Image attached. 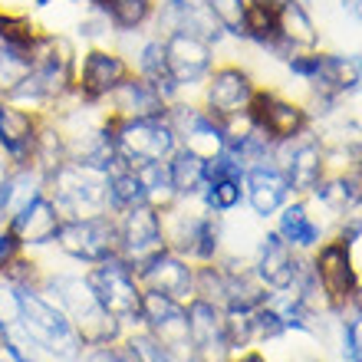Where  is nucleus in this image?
Masks as SVG:
<instances>
[{"label":"nucleus","mask_w":362,"mask_h":362,"mask_svg":"<svg viewBox=\"0 0 362 362\" xmlns=\"http://www.w3.org/2000/svg\"><path fill=\"white\" fill-rule=\"evenodd\" d=\"M20 300H23V333L30 336V343L37 346L40 353L53 356L57 362H79L83 359V336L79 329L73 326L63 306L53 303L40 286H23L20 290Z\"/></svg>","instance_id":"2"},{"label":"nucleus","mask_w":362,"mask_h":362,"mask_svg":"<svg viewBox=\"0 0 362 362\" xmlns=\"http://www.w3.org/2000/svg\"><path fill=\"white\" fill-rule=\"evenodd\" d=\"M290 181H286L284 168L267 158V162L250 165L244 172V201H247L257 218H274L276 211L290 201Z\"/></svg>","instance_id":"19"},{"label":"nucleus","mask_w":362,"mask_h":362,"mask_svg":"<svg viewBox=\"0 0 362 362\" xmlns=\"http://www.w3.org/2000/svg\"><path fill=\"white\" fill-rule=\"evenodd\" d=\"M349 7H353V20L362 27V0H349Z\"/></svg>","instance_id":"41"},{"label":"nucleus","mask_w":362,"mask_h":362,"mask_svg":"<svg viewBox=\"0 0 362 362\" xmlns=\"http://www.w3.org/2000/svg\"><path fill=\"white\" fill-rule=\"evenodd\" d=\"M198 198L214 214H228V211L240 208V201H244V178H211Z\"/></svg>","instance_id":"31"},{"label":"nucleus","mask_w":362,"mask_h":362,"mask_svg":"<svg viewBox=\"0 0 362 362\" xmlns=\"http://www.w3.org/2000/svg\"><path fill=\"white\" fill-rule=\"evenodd\" d=\"M165 63H168V76L178 86V93L194 99L201 83L218 63V47L188 30H172L165 33Z\"/></svg>","instance_id":"8"},{"label":"nucleus","mask_w":362,"mask_h":362,"mask_svg":"<svg viewBox=\"0 0 362 362\" xmlns=\"http://www.w3.org/2000/svg\"><path fill=\"white\" fill-rule=\"evenodd\" d=\"M23 320V300H20V286L0 276V333H7Z\"/></svg>","instance_id":"35"},{"label":"nucleus","mask_w":362,"mask_h":362,"mask_svg":"<svg viewBox=\"0 0 362 362\" xmlns=\"http://www.w3.org/2000/svg\"><path fill=\"white\" fill-rule=\"evenodd\" d=\"M132 73L129 59L112 47H83L76 63V93L83 103L103 105L105 95L112 93L125 76Z\"/></svg>","instance_id":"13"},{"label":"nucleus","mask_w":362,"mask_h":362,"mask_svg":"<svg viewBox=\"0 0 362 362\" xmlns=\"http://www.w3.org/2000/svg\"><path fill=\"white\" fill-rule=\"evenodd\" d=\"M139 204H148V201H145L142 178H139V168L122 162V158L115 155V162L109 165V172H105V211H109V214H122V211L139 208Z\"/></svg>","instance_id":"23"},{"label":"nucleus","mask_w":362,"mask_h":362,"mask_svg":"<svg viewBox=\"0 0 362 362\" xmlns=\"http://www.w3.org/2000/svg\"><path fill=\"white\" fill-rule=\"evenodd\" d=\"M115 135V155L129 165H148V162H168L178 148L168 115L162 119H112Z\"/></svg>","instance_id":"4"},{"label":"nucleus","mask_w":362,"mask_h":362,"mask_svg":"<svg viewBox=\"0 0 362 362\" xmlns=\"http://www.w3.org/2000/svg\"><path fill=\"white\" fill-rule=\"evenodd\" d=\"M313 274H316V284L323 286L326 303L333 306V310H339V306L356 300L359 270H356V260H353V247H349L343 238L326 240L323 247L316 250Z\"/></svg>","instance_id":"14"},{"label":"nucleus","mask_w":362,"mask_h":362,"mask_svg":"<svg viewBox=\"0 0 362 362\" xmlns=\"http://www.w3.org/2000/svg\"><path fill=\"white\" fill-rule=\"evenodd\" d=\"M353 303L362 310V280H359V290H356V300H353Z\"/></svg>","instance_id":"43"},{"label":"nucleus","mask_w":362,"mask_h":362,"mask_svg":"<svg viewBox=\"0 0 362 362\" xmlns=\"http://www.w3.org/2000/svg\"><path fill=\"white\" fill-rule=\"evenodd\" d=\"M339 238H343L346 244L362 240V198H356L353 204L339 214Z\"/></svg>","instance_id":"38"},{"label":"nucleus","mask_w":362,"mask_h":362,"mask_svg":"<svg viewBox=\"0 0 362 362\" xmlns=\"http://www.w3.org/2000/svg\"><path fill=\"white\" fill-rule=\"evenodd\" d=\"M89 7H99L105 17L112 20L115 33H139L148 30L155 20V0H95Z\"/></svg>","instance_id":"25"},{"label":"nucleus","mask_w":362,"mask_h":362,"mask_svg":"<svg viewBox=\"0 0 362 362\" xmlns=\"http://www.w3.org/2000/svg\"><path fill=\"white\" fill-rule=\"evenodd\" d=\"M89 284H93L99 303L115 316L122 320L125 326L135 323L142 326V284L135 276V267H129L119 254L103 264H93L89 267Z\"/></svg>","instance_id":"5"},{"label":"nucleus","mask_w":362,"mask_h":362,"mask_svg":"<svg viewBox=\"0 0 362 362\" xmlns=\"http://www.w3.org/2000/svg\"><path fill=\"white\" fill-rule=\"evenodd\" d=\"M293 362H320V359H293Z\"/></svg>","instance_id":"46"},{"label":"nucleus","mask_w":362,"mask_h":362,"mask_svg":"<svg viewBox=\"0 0 362 362\" xmlns=\"http://www.w3.org/2000/svg\"><path fill=\"white\" fill-rule=\"evenodd\" d=\"M211 17L221 23L224 37L244 40V17H247V0H204Z\"/></svg>","instance_id":"33"},{"label":"nucleus","mask_w":362,"mask_h":362,"mask_svg":"<svg viewBox=\"0 0 362 362\" xmlns=\"http://www.w3.org/2000/svg\"><path fill=\"white\" fill-rule=\"evenodd\" d=\"M155 4H165V0H155Z\"/></svg>","instance_id":"47"},{"label":"nucleus","mask_w":362,"mask_h":362,"mask_svg":"<svg viewBox=\"0 0 362 362\" xmlns=\"http://www.w3.org/2000/svg\"><path fill=\"white\" fill-rule=\"evenodd\" d=\"M59 224H63V218H59L49 194H40V198H33L30 204H23L7 218V228L13 230L20 247H49L57 240Z\"/></svg>","instance_id":"20"},{"label":"nucleus","mask_w":362,"mask_h":362,"mask_svg":"<svg viewBox=\"0 0 362 362\" xmlns=\"http://www.w3.org/2000/svg\"><path fill=\"white\" fill-rule=\"evenodd\" d=\"M359 362H362V359H359Z\"/></svg>","instance_id":"48"},{"label":"nucleus","mask_w":362,"mask_h":362,"mask_svg":"<svg viewBox=\"0 0 362 362\" xmlns=\"http://www.w3.org/2000/svg\"><path fill=\"white\" fill-rule=\"evenodd\" d=\"M230 362H267V359H264L260 353H244L240 359H230Z\"/></svg>","instance_id":"42"},{"label":"nucleus","mask_w":362,"mask_h":362,"mask_svg":"<svg viewBox=\"0 0 362 362\" xmlns=\"http://www.w3.org/2000/svg\"><path fill=\"white\" fill-rule=\"evenodd\" d=\"M119 224V257L129 267H142L148 257L165 250V228H162V211L152 204H139L122 214H115Z\"/></svg>","instance_id":"12"},{"label":"nucleus","mask_w":362,"mask_h":362,"mask_svg":"<svg viewBox=\"0 0 362 362\" xmlns=\"http://www.w3.org/2000/svg\"><path fill=\"white\" fill-rule=\"evenodd\" d=\"M168 122L178 135L181 148L194 152L204 162H211V158H218L224 152V125L211 112H204V105L198 99H188V95L175 99L168 105Z\"/></svg>","instance_id":"10"},{"label":"nucleus","mask_w":362,"mask_h":362,"mask_svg":"<svg viewBox=\"0 0 362 362\" xmlns=\"http://www.w3.org/2000/svg\"><path fill=\"white\" fill-rule=\"evenodd\" d=\"M142 329H148L178 362H194L191 359L188 310H185V303L158 293V290H142Z\"/></svg>","instance_id":"11"},{"label":"nucleus","mask_w":362,"mask_h":362,"mask_svg":"<svg viewBox=\"0 0 362 362\" xmlns=\"http://www.w3.org/2000/svg\"><path fill=\"white\" fill-rule=\"evenodd\" d=\"M69 162V145H66V135L59 129V122L53 115H43V122H40V135H37V148H33V168L49 175L57 172L59 165Z\"/></svg>","instance_id":"26"},{"label":"nucleus","mask_w":362,"mask_h":362,"mask_svg":"<svg viewBox=\"0 0 362 362\" xmlns=\"http://www.w3.org/2000/svg\"><path fill=\"white\" fill-rule=\"evenodd\" d=\"M47 194L63 221L105 214V172L93 165L66 162L47 178Z\"/></svg>","instance_id":"3"},{"label":"nucleus","mask_w":362,"mask_h":362,"mask_svg":"<svg viewBox=\"0 0 362 362\" xmlns=\"http://www.w3.org/2000/svg\"><path fill=\"white\" fill-rule=\"evenodd\" d=\"M247 115L254 119V125H257L274 145L276 142H293V139L310 132V125H313L303 99H290V95H284L274 86L254 89Z\"/></svg>","instance_id":"7"},{"label":"nucleus","mask_w":362,"mask_h":362,"mask_svg":"<svg viewBox=\"0 0 362 362\" xmlns=\"http://www.w3.org/2000/svg\"><path fill=\"white\" fill-rule=\"evenodd\" d=\"M320 43H323V33H320V23L313 20V10L303 7L300 0L280 4V49H284V59L296 49H320Z\"/></svg>","instance_id":"22"},{"label":"nucleus","mask_w":362,"mask_h":362,"mask_svg":"<svg viewBox=\"0 0 362 362\" xmlns=\"http://www.w3.org/2000/svg\"><path fill=\"white\" fill-rule=\"evenodd\" d=\"M343 359L359 362L362 359V310L356 306V316L343 323Z\"/></svg>","instance_id":"37"},{"label":"nucleus","mask_w":362,"mask_h":362,"mask_svg":"<svg viewBox=\"0 0 362 362\" xmlns=\"http://www.w3.org/2000/svg\"><path fill=\"white\" fill-rule=\"evenodd\" d=\"M40 122H43V115L27 112L17 103H10V99L0 95V155L10 162V168L33 162Z\"/></svg>","instance_id":"17"},{"label":"nucleus","mask_w":362,"mask_h":362,"mask_svg":"<svg viewBox=\"0 0 362 362\" xmlns=\"http://www.w3.org/2000/svg\"><path fill=\"white\" fill-rule=\"evenodd\" d=\"M83 362H139V356L125 346V339H119V343L86 346L83 349Z\"/></svg>","instance_id":"36"},{"label":"nucleus","mask_w":362,"mask_h":362,"mask_svg":"<svg viewBox=\"0 0 362 362\" xmlns=\"http://www.w3.org/2000/svg\"><path fill=\"white\" fill-rule=\"evenodd\" d=\"M40 290L63 306V313L73 320L86 346H103V343H119L125 339V323L115 320L95 296L93 284L86 274H43Z\"/></svg>","instance_id":"1"},{"label":"nucleus","mask_w":362,"mask_h":362,"mask_svg":"<svg viewBox=\"0 0 362 362\" xmlns=\"http://www.w3.org/2000/svg\"><path fill=\"white\" fill-rule=\"evenodd\" d=\"M47 194V175L37 172L33 165H20V168H10L7 175V188H4V208H7V218L13 211H20L23 204H30L33 198Z\"/></svg>","instance_id":"28"},{"label":"nucleus","mask_w":362,"mask_h":362,"mask_svg":"<svg viewBox=\"0 0 362 362\" xmlns=\"http://www.w3.org/2000/svg\"><path fill=\"white\" fill-rule=\"evenodd\" d=\"M300 4H303V7H310V10H313V7H320L323 0H300Z\"/></svg>","instance_id":"44"},{"label":"nucleus","mask_w":362,"mask_h":362,"mask_svg":"<svg viewBox=\"0 0 362 362\" xmlns=\"http://www.w3.org/2000/svg\"><path fill=\"white\" fill-rule=\"evenodd\" d=\"M30 76V53L0 43V95H10Z\"/></svg>","instance_id":"32"},{"label":"nucleus","mask_w":362,"mask_h":362,"mask_svg":"<svg viewBox=\"0 0 362 362\" xmlns=\"http://www.w3.org/2000/svg\"><path fill=\"white\" fill-rule=\"evenodd\" d=\"M69 260L79 264H103V260L119 254V224L115 214H93V218H73L63 221L53 240Z\"/></svg>","instance_id":"6"},{"label":"nucleus","mask_w":362,"mask_h":362,"mask_svg":"<svg viewBox=\"0 0 362 362\" xmlns=\"http://www.w3.org/2000/svg\"><path fill=\"white\" fill-rule=\"evenodd\" d=\"M139 178H142V188H145V201H148L152 208L165 211L178 201L175 185H172V175H168V162L139 165Z\"/></svg>","instance_id":"30"},{"label":"nucleus","mask_w":362,"mask_h":362,"mask_svg":"<svg viewBox=\"0 0 362 362\" xmlns=\"http://www.w3.org/2000/svg\"><path fill=\"white\" fill-rule=\"evenodd\" d=\"M0 276H4V280H10L13 286H20V290H23V286H40V284H43L40 260H33L30 254H23V250H20L17 257L10 260L7 267L0 270Z\"/></svg>","instance_id":"34"},{"label":"nucleus","mask_w":362,"mask_h":362,"mask_svg":"<svg viewBox=\"0 0 362 362\" xmlns=\"http://www.w3.org/2000/svg\"><path fill=\"white\" fill-rule=\"evenodd\" d=\"M20 250H23V247H20V240L13 238V230H10L7 224H4V228H0V270L7 267V264H10L13 257H17Z\"/></svg>","instance_id":"39"},{"label":"nucleus","mask_w":362,"mask_h":362,"mask_svg":"<svg viewBox=\"0 0 362 362\" xmlns=\"http://www.w3.org/2000/svg\"><path fill=\"white\" fill-rule=\"evenodd\" d=\"M267 4H276V7H280V4H286V0H267Z\"/></svg>","instance_id":"45"},{"label":"nucleus","mask_w":362,"mask_h":362,"mask_svg":"<svg viewBox=\"0 0 362 362\" xmlns=\"http://www.w3.org/2000/svg\"><path fill=\"white\" fill-rule=\"evenodd\" d=\"M276 234L290 244L293 250H310L323 240V228L310 214V201H286L284 208L276 211Z\"/></svg>","instance_id":"24"},{"label":"nucleus","mask_w":362,"mask_h":362,"mask_svg":"<svg viewBox=\"0 0 362 362\" xmlns=\"http://www.w3.org/2000/svg\"><path fill=\"white\" fill-rule=\"evenodd\" d=\"M296 250L286 244L276 230H267L257 244V260H254V274L264 286L270 290H286L293 284V274H296Z\"/></svg>","instance_id":"21"},{"label":"nucleus","mask_w":362,"mask_h":362,"mask_svg":"<svg viewBox=\"0 0 362 362\" xmlns=\"http://www.w3.org/2000/svg\"><path fill=\"white\" fill-rule=\"evenodd\" d=\"M40 7L43 0H0V10H10V13H33Z\"/></svg>","instance_id":"40"},{"label":"nucleus","mask_w":362,"mask_h":362,"mask_svg":"<svg viewBox=\"0 0 362 362\" xmlns=\"http://www.w3.org/2000/svg\"><path fill=\"white\" fill-rule=\"evenodd\" d=\"M168 175H172L178 198H198L201 188L208 185V162L178 145L172 152V158H168Z\"/></svg>","instance_id":"27"},{"label":"nucleus","mask_w":362,"mask_h":362,"mask_svg":"<svg viewBox=\"0 0 362 362\" xmlns=\"http://www.w3.org/2000/svg\"><path fill=\"white\" fill-rule=\"evenodd\" d=\"M254 89H257V79H254V73L247 66H240V63H214V69L201 83L194 99L204 105V112H211L218 122H224L230 115L247 112Z\"/></svg>","instance_id":"9"},{"label":"nucleus","mask_w":362,"mask_h":362,"mask_svg":"<svg viewBox=\"0 0 362 362\" xmlns=\"http://www.w3.org/2000/svg\"><path fill=\"white\" fill-rule=\"evenodd\" d=\"M103 109L112 119H162V115H168V99L155 89V83L142 79L139 73H129L105 95Z\"/></svg>","instance_id":"18"},{"label":"nucleus","mask_w":362,"mask_h":362,"mask_svg":"<svg viewBox=\"0 0 362 362\" xmlns=\"http://www.w3.org/2000/svg\"><path fill=\"white\" fill-rule=\"evenodd\" d=\"M194 270L198 267H191V260L178 257L175 250L165 247L145 260L142 267H135V276H139L142 290H158L178 303H188V300H194Z\"/></svg>","instance_id":"16"},{"label":"nucleus","mask_w":362,"mask_h":362,"mask_svg":"<svg viewBox=\"0 0 362 362\" xmlns=\"http://www.w3.org/2000/svg\"><path fill=\"white\" fill-rule=\"evenodd\" d=\"M188 336H191V359L194 362H230L234 349L228 339V320L218 303L208 300H188Z\"/></svg>","instance_id":"15"},{"label":"nucleus","mask_w":362,"mask_h":362,"mask_svg":"<svg viewBox=\"0 0 362 362\" xmlns=\"http://www.w3.org/2000/svg\"><path fill=\"white\" fill-rule=\"evenodd\" d=\"M43 33L40 20L33 13H10V10H0V43L13 49H23L30 53V47L37 43V37Z\"/></svg>","instance_id":"29"}]
</instances>
